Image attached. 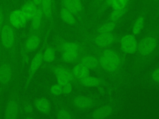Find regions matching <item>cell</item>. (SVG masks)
I'll list each match as a JSON object with an SVG mask.
<instances>
[{"label":"cell","instance_id":"cell-1","mask_svg":"<svg viewBox=\"0 0 159 119\" xmlns=\"http://www.w3.org/2000/svg\"><path fill=\"white\" fill-rule=\"evenodd\" d=\"M85 49L98 58L111 90L120 92L132 86L127 68V55L120 49L99 48L83 42Z\"/></svg>","mask_w":159,"mask_h":119},{"label":"cell","instance_id":"cell-2","mask_svg":"<svg viewBox=\"0 0 159 119\" xmlns=\"http://www.w3.org/2000/svg\"><path fill=\"white\" fill-rule=\"evenodd\" d=\"M159 43V24L150 26L138 41L137 50L129 68L131 84L153 62Z\"/></svg>","mask_w":159,"mask_h":119},{"label":"cell","instance_id":"cell-3","mask_svg":"<svg viewBox=\"0 0 159 119\" xmlns=\"http://www.w3.org/2000/svg\"><path fill=\"white\" fill-rule=\"evenodd\" d=\"M8 19H5L0 31V45L17 66L18 63V36Z\"/></svg>","mask_w":159,"mask_h":119},{"label":"cell","instance_id":"cell-4","mask_svg":"<svg viewBox=\"0 0 159 119\" xmlns=\"http://www.w3.org/2000/svg\"><path fill=\"white\" fill-rule=\"evenodd\" d=\"M16 69L17 66L8 54L0 48V84L2 90H6L12 84Z\"/></svg>","mask_w":159,"mask_h":119},{"label":"cell","instance_id":"cell-5","mask_svg":"<svg viewBox=\"0 0 159 119\" xmlns=\"http://www.w3.org/2000/svg\"><path fill=\"white\" fill-rule=\"evenodd\" d=\"M132 85L145 88H159V60L149 65L134 81Z\"/></svg>","mask_w":159,"mask_h":119},{"label":"cell","instance_id":"cell-6","mask_svg":"<svg viewBox=\"0 0 159 119\" xmlns=\"http://www.w3.org/2000/svg\"><path fill=\"white\" fill-rule=\"evenodd\" d=\"M122 35L112 32L109 33H94L83 35V42L99 48L112 47L119 43Z\"/></svg>","mask_w":159,"mask_h":119},{"label":"cell","instance_id":"cell-7","mask_svg":"<svg viewBox=\"0 0 159 119\" xmlns=\"http://www.w3.org/2000/svg\"><path fill=\"white\" fill-rule=\"evenodd\" d=\"M52 29V27H50L45 33L43 40L42 43V45L40 46V48L38 50V51L36 52V53L34 55L33 58L31 60V61L30 63L27 73V77L25 80L24 82V90H27L29 87V85L30 84L33 78L34 77L35 75L36 74L37 72L39 71L40 68L42 66V63H43V51L45 48L46 45L48 44V37L50 34V30Z\"/></svg>","mask_w":159,"mask_h":119},{"label":"cell","instance_id":"cell-8","mask_svg":"<svg viewBox=\"0 0 159 119\" xmlns=\"http://www.w3.org/2000/svg\"><path fill=\"white\" fill-rule=\"evenodd\" d=\"M19 78L17 77L12 87L11 95L6 104L4 112L5 119H17L18 118L20 108L19 102Z\"/></svg>","mask_w":159,"mask_h":119},{"label":"cell","instance_id":"cell-9","mask_svg":"<svg viewBox=\"0 0 159 119\" xmlns=\"http://www.w3.org/2000/svg\"><path fill=\"white\" fill-rule=\"evenodd\" d=\"M46 24L47 23H45L38 31L27 35L22 49V56L24 58L29 53H32L37 50L40 46V45L43 40V33Z\"/></svg>","mask_w":159,"mask_h":119},{"label":"cell","instance_id":"cell-10","mask_svg":"<svg viewBox=\"0 0 159 119\" xmlns=\"http://www.w3.org/2000/svg\"><path fill=\"white\" fill-rule=\"evenodd\" d=\"M101 100L98 94H77L73 97L71 103L76 109L86 110L99 104Z\"/></svg>","mask_w":159,"mask_h":119},{"label":"cell","instance_id":"cell-11","mask_svg":"<svg viewBox=\"0 0 159 119\" xmlns=\"http://www.w3.org/2000/svg\"><path fill=\"white\" fill-rule=\"evenodd\" d=\"M120 98L117 97L110 102L102 104L94 109L89 115L90 119H107L118 109Z\"/></svg>","mask_w":159,"mask_h":119},{"label":"cell","instance_id":"cell-12","mask_svg":"<svg viewBox=\"0 0 159 119\" xmlns=\"http://www.w3.org/2000/svg\"><path fill=\"white\" fill-rule=\"evenodd\" d=\"M78 63L85 66L90 71L94 72L97 76L107 81L97 57L92 53L85 49V51L81 53Z\"/></svg>","mask_w":159,"mask_h":119},{"label":"cell","instance_id":"cell-13","mask_svg":"<svg viewBox=\"0 0 159 119\" xmlns=\"http://www.w3.org/2000/svg\"><path fill=\"white\" fill-rule=\"evenodd\" d=\"M55 50L59 53L70 51H76L83 52L85 51V46L83 43L69 41L64 39L60 35H56L53 38V45Z\"/></svg>","mask_w":159,"mask_h":119},{"label":"cell","instance_id":"cell-14","mask_svg":"<svg viewBox=\"0 0 159 119\" xmlns=\"http://www.w3.org/2000/svg\"><path fill=\"white\" fill-rule=\"evenodd\" d=\"M42 68H45L51 73H52L55 76L60 75L68 79V81L71 82L74 87L77 89H81L83 87L80 85L79 81L75 78L71 69L68 66L63 64H44L42 66Z\"/></svg>","mask_w":159,"mask_h":119},{"label":"cell","instance_id":"cell-15","mask_svg":"<svg viewBox=\"0 0 159 119\" xmlns=\"http://www.w3.org/2000/svg\"><path fill=\"white\" fill-rule=\"evenodd\" d=\"M137 37L132 33L121 35L119 43L120 50L125 55H134L138 45Z\"/></svg>","mask_w":159,"mask_h":119},{"label":"cell","instance_id":"cell-16","mask_svg":"<svg viewBox=\"0 0 159 119\" xmlns=\"http://www.w3.org/2000/svg\"><path fill=\"white\" fill-rule=\"evenodd\" d=\"M80 85L83 87H106L109 90H111V86L107 81L98 77L93 76H88L79 81Z\"/></svg>","mask_w":159,"mask_h":119},{"label":"cell","instance_id":"cell-17","mask_svg":"<svg viewBox=\"0 0 159 119\" xmlns=\"http://www.w3.org/2000/svg\"><path fill=\"white\" fill-rule=\"evenodd\" d=\"M45 23L47 22L44 19L42 11L40 7H39L35 14L30 20V24L28 34L38 31Z\"/></svg>","mask_w":159,"mask_h":119},{"label":"cell","instance_id":"cell-18","mask_svg":"<svg viewBox=\"0 0 159 119\" xmlns=\"http://www.w3.org/2000/svg\"><path fill=\"white\" fill-rule=\"evenodd\" d=\"M8 20L11 25L16 29L24 27L27 22V20L20 9H16L12 11L9 15Z\"/></svg>","mask_w":159,"mask_h":119},{"label":"cell","instance_id":"cell-19","mask_svg":"<svg viewBox=\"0 0 159 119\" xmlns=\"http://www.w3.org/2000/svg\"><path fill=\"white\" fill-rule=\"evenodd\" d=\"M37 7L32 0H26L23 4L22 5L20 11L26 19L27 21L30 20L32 17L35 14L37 9Z\"/></svg>","mask_w":159,"mask_h":119},{"label":"cell","instance_id":"cell-20","mask_svg":"<svg viewBox=\"0 0 159 119\" xmlns=\"http://www.w3.org/2000/svg\"><path fill=\"white\" fill-rule=\"evenodd\" d=\"M53 2L54 0H42L40 6L42 11L45 22H50L51 25H52Z\"/></svg>","mask_w":159,"mask_h":119},{"label":"cell","instance_id":"cell-21","mask_svg":"<svg viewBox=\"0 0 159 119\" xmlns=\"http://www.w3.org/2000/svg\"><path fill=\"white\" fill-rule=\"evenodd\" d=\"M119 21H111L107 20L106 22L101 24L98 26L93 31L94 33H109L114 32L119 25Z\"/></svg>","mask_w":159,"mask_h":119},{"label":"cell","instance_id":"cell-22","mask_svg":"<svg viewBox=\"0 0 159 119\" xmlns=\"http://www.w3.org/2000/svg\"><path fill=\"white\" fill-rule=\"evenodd\" d=\"M83 52L76 51H70L61 53L60 60L62 62L67 64H76L79 62Z\"/></svg>","mask_w":159,"mask_h":119},{"label":"cell","instance_id":"cell-23","mask_svg":"<svg viewBox=\"0 0 159 119\" xmlns=\"http://www.w3.org/2000/svg\"><path fill=\"white\" fill-rule=\"evenodd\" d=\"M145 25V16L143 12H142L135 20L131 29V33L137 37L140 35Z\"/></svg>","mask_w":159,"mask_h":119},{"label":"cell","instance_id":"cell-24","mask_svg":"<svg viewBox=\"0 0 159 119\" xmlns=\"http://www.w3.org/2000/svg\"><path fill=\"white\" fill-rule=\"evenodd\" d=\"M71 70L75 78L78 81L90 75V71L85 66L80 63L75 64Z\"/></svg>","mask_w":159,"mask_h":119},{"label":"cell","instance_id":"cell-25","mask_svg":"<svg viewBox=\"0 0 159 119\" xmlns=\"http://www.w3.org/2000/svg\"><path fill=\"white\" fill-rule=\"evenodd\" d=\"M36 109L44 114H48L51 110V104L49 100L45 97L36 99L34 101Z\"/></svg>","mask_w":159,"mask_h":119},{"label":"cell","instance_id":"cell-26","mask_svg":"<svg viewBox=\"0 0 159 119\" xmlns=\"http://www.w3.org/2000/svg\"><path fill=\"white\" fill-rule=\"evenodd\" d=\"M60 17L64 22L68 25H75L77 23L76 17L62 6L60 10Z\"/></svg>","mask_w":159,"mask_h":119},{"label":"cell","instance_id":"cell-27","mask_svg":"<svg viewBox=\"0 0 159 119\" xmlns=\"http://www.w3.org/2000/svg\"><path fill=\"white\" fill-rule=\"evenodd\" d=\"M55 50L52 45L47 44L43 51V60L45 64H49L55 61Z\"/></svg>","mask_w":159,"mask_h":119},{"label":"cell","instance_id":"cell-28","mask_svg":"<svg viewBox=\"0 0 159 119\" xmlns=\"http://www.w3.org/2000/svg\"><path fill=\"white\" fill-rule=\"evenodd\" d=\"M127 11H128V6L122 9H112V12L110 13L108 17L107 20H111V21L119 20L125 14Z\"/></svg>","mask_w":159,"mask_h":119},{"label":"cell","instance_id":"cell-29","mask_svg":"<svg viewBox=\"0 0 159 119\" xmlns=\"http://www.w3.org/2000/svg\"><path fill=\"white\" fill-rule=\"evenodd\" d=\"M57 119H73V117L68 108L61 106L57 110Z\"/></svg>","mask_w":159,"mask_h":119},{"label":"cell","instance_id":"cell-30","mask_svg":"<svg viewBox=\"0 0 159 119\" xmlns=\"http://www.w3.org/2000/svg\"><path fill=\"white\" fill-rule=\"evenodd\" d=\"M60 1H61V6H62L63 7H65L68 11L71 12L75 17L79 15L71 0H60Z\"/></svg>","mask_w":159,"mask_h":119},{"label":"cell","instance_id":"cell-31","mask_svg":"<svg viewBox=\"0 0 159 119\" xmlns=\"http://www.w3.org/2000/svg\"><path fill=\"white\" fill-rule=\"evenodd\" d=\"M130 0H113L111 7L112 9H119L128 6Z\"/></svg>","mask_w":159,"mask_h":119},{"label":"cell","instance_id":"cell-32","mask_svg":"<svg viewBox=\"0 0 159 119\" xmlns=\"http://www.w3.org/2000/svg\"><path fill=\"white\" fill-rule=\"evenodd\" d=\"M50 92L54 96H59L62 94V87L57 83L54 84L50 86Z\"/></svg>","mask_w":159,"mask_h":119},{"label":"cell","instance_id":"cell-33","mask_svg":"<svg viewBox=\"0 0 159 119\" xmlns=\"http://www.w3.org/2000/svg\"><path fill=\"white\" fill-rule=\"evenodd\" d=\"M62 87V94H64L65 95H68L71 94L73 91V85L71 82H68L64 85Z\"/></svg>","mask_w":159,"mask_h":119},{"label":"cell","instance_id":"cell-34","mask_svg":"<svg viewBox=\"0 0 159 119\" xmlns=\"http://www.w3.org/2000/svg\"><path fill=\"white\" fill-rule=\"evenodd\" d=\"M55 78H56V81H57V84L60 85V86H63L64 85H65L66 84L70 82L68 79L66 78H65V77L60 76V75H55Z\"/></svg>","mask_w":159,"mask_h":119},{"label":"cell","instance_id":"cell-35","mask_svg":"<svg viewBox=\"0 0 159 119\" xmlns=\"http://www.w3.org/2000/svg\"><path fill=\"white\" fill-rule=\"evenodd\" d=\"M23 108H24V112L28 114H31L34 111V108L32 105L30 104V102L27 100L24 102Z\"/></svg>","mask_w":159,"mask_h":119},{"label":"cell","instance_id":"cell-36","mask_svg":"<svg viewBox=\"0 0 159 119\" xmlns=\"http://www.w3.org/2000/svg\"><path fill=\"white\" fill-rule=\"evenodd\" d=\"M71 1L75 7H76L78 14H80V13H81L83 11V5H82L81 0H71Z\"/></svg>","mask_w":159,"mask_h":119},{"label":"cell","instance_id":"cell-37","mask_svg":"<svg viewBox=\"0 0 159 119\" xmlns=\"http://www.w3.org/2000/svg\"><path fill=\"white\" fill-rule=\"evenodd\" d=\"M113 0H105L103 4L101 6V7H100L99 10V13H102V12H103L107 7H111V4Z\"/></svg>","mask_w":159,"mask_h":119},{"label":"cell","instance_id":"cell-38","mask_svg":"<svg viewBox=\"0 0 159 119\" xmlns=\"http://www.w3.org/2000/svg\"><path fill=\"white\" fill-rule=\"evenodd\" d=\"M5 18H4V12L2 9L1 8V7L0 6V31L3 25V24L5 21Z\"/></svg>","mask_w":159,"mask_h":119},{"label":"cell","instance_id":"cell-39","mask_svg":"<svg viewBox=\"0 0 159 119\" xmlns=\"http://www.w3.org/2000/svg\"><path fill=\"white\" fill-rule=\"evenodd\" d=\"M158 58H159V43H158L157 49V50H156V52H155V56H154L153 62L155 61Z\"/></svg>","mask_w":159,"mask_h":119},{"label":"cell","instance_id":"cell-40","mask_svg":"<svg viewBox=\"0 0 159 119\" xmlns=\"http://www.w3.org/2000/svg\"><path fill=\"white\" fill-rule=\"evenodd\" d=\"M42 0H32V1L37 6V7H40L41 2H42Z\"/></svg>","mask_w":159,"mask_h":119},{"label":"cell","instance_id":"cell-41","mask_svg":"<svg viewBox=\"0 0 159 119\" xmlns=\"http://www.w3.org/2000/svg\"><path fill=\"white\" fill-rule=\"evenodd\" d=\"M101 1H102V0H94V3L95 4H97L99 3Z\"/></svg>","mask_w":159,"mask_h":119},{"label":"cell","instance_id":"cell-42","mask_svg":"<svg viewBox=\"0 0 159 119\" xmlns=\"http://www.w3.org/2000/svg\"><path fill=\"white\" fill-rule=\"evenodd\" d=\"M24 119H34V118L30 116H28V117H26Z\"/></svg>","mask_w":159,"mask_h":119},{"label":"cell","instance_id":"cell-43","mask_svg":"<svg viewBox=\"0 0 159 119\" xmlns=\"http://www.w3.org/2000/svg\"><path fill=\"white\" fill-rule=\"evenodd\" d=\"M12 2H14V4H16L17 3V0H12Z\"/></svg>","mask_w":159,"mask_h":119},{"label":"cell","instance_id":"cell-44","mask_svg":"<svg viewBox=\"0 0 159 119\" xmlns=\"http://www.w3.org/2000/svg\"><path fill=\"white\" fill-rule=\"evenodd\" d=\"M2 90V87H1V84H0V93H1V92Z\"/></svg>","mask_w":159,"mask_h":119},{"label":"cell","instance_id":"cell-45","mask_svg":"<svg viewBox=\"0 0 159 119\" xmlns=\"http://www.w3.org/2000/svg\"><path fill=\"white\" fill-rule=\"evenodd\" d=\"M158 12H159V6H158Z\"/></svg>","mask_w":159,"mask_h":119},{"label":"cell","instance_id":"cell-46","mask_svg":"<svg viewBox=\"0 0 159 119\" xmlns=\"http://www.w3.org/2000/svg\"><path fill=\"white\" fill-rule=\"evenodd\" d=\"M0 48H1V45H0Z\"/></svg>","mask_w":159,"mask_h":119}]
</instances>
